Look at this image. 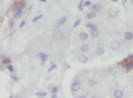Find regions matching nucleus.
Instances as JSON below:
<instances>
[{"instance_id": "obj_1", "label": "nucleus", "mask_w": 133, "mask_h": 98, "mask_svg": "<svg viewBox=\"0 0 133 98\" xmlns=\"http://www.w3.org/2000/svg\"><path fill=\"white\" fill-rule=\"evenodd\" d=\"M81 81H78V80H74L73 83H72V86H70V90L73 94H75L76 91H78L81 89Z\"/></svg>"}, {"instance_id": "obj_2", "label": "nucleus", "mask_w": 133, "mask_h": 98, "mask_svg": "<svg viewBox=\"0 0 133 98\" xmlns=\"http://www.w3.org/2000/svg\"><path fill=\"white\" fill-rule=\"evenodd\" d=\"M103 53H105V46H103V43L99 42L96 48V55L97 56H102Z\"/></svg>"}, {"instance_id": "obj_3", "label": "nucleus", "mask_w": 133, "mask_h": 98, "mask_svg": "<svg viewBox=\"0 0 133 98\" xmlns=\"http://www.w3.org/2000/svg\"><path fill=\"white\" fill-rule=\"evenodd\" d=\"M118 14H119V9L116 7H113L110 9H108V16L111 17V18H114V17H117Z\"/></svg>"}, {"instance_id": "obj_4", "label": "nucleus", "mask_w": 133, "mask_h": 98, "mask_svg": "<svg viewBox=\"0 0 133 98\" xmlns=\"http://www.w3.org/2000/svg\"><path fill=\"white\" fill-rule=\"evenodd\" d=\"M119 48H121V42H119V41H117V40H114V41L110 42V49H111V50L116 51V50H118Z\"/></svg>"}, {"instance_id": "obj_5", "label": "nucleus", "mask_w": 133, "mask_h": 98, "mask_svg": "<svg viewBox=\"0 0 133 98\" xmlns=\"http://www.w3.org/2000/svg\"><path fill=\"white\" fill-rule=\"evenodd\" d=\"M38 57H39L40 60H41V65H44L46 64V62H47V59H48V54L39 53L38 54Z\"/></svg>"}, {"instance_id": "obj_6", "label": "nucleus", "mask_w": 133, "mask_h": 98, "mask_svg": "<svg viewBox=\"0 0 133 98\" xmlns=\"http://www.w3.org/2000/svg\"><path fill=\"white\" fill-rule=\"evenodd\" d=\"M89 35L91 37L92 39H96L98 38V35H99V29H93V30H89Z\"/></svg>"}, {"instance_id": "obj_7", "label": "nucleus", "mask_w": 133, "mask_h": 98, "mask_svg": "<svg viewBox=\"0 0 133 98\" xmlns=\"http://www.w3.org/2000/svg\"><path fill=\"white\" fill-rule=\"evenodd\" d=\"M88 60H89V57L85 55L84 53H82L80 56H78V62L80 63H82V64H85V63H88Z\"/></svg>"}, {"instance_id": "obj_8", "label": "nucleus", "mask_w": 133, "mask_h": 98, "mask_svg": "<svg viewBox=\"0 0 133 98\" xmlns=\"http://www.w3.org/2000/svg\"><path fill=\"white\" fill-rule=\"evenodd\" d=\"M113 96L116 97V98H123V97H124V91H123L122 89H116V90L114 91Z\"/></svg>"}, {"instance_id": "obj_9", "label": "nucleus", "mask_w": 133, "mask_h": 98, "mask_svg": "<svg viewBox=\"0 0 133 98\" xmlns=\"http://www.w3.org/2000/svg\"><path fill=\"white\" fill-rule=\"evenodd\" d=\"M67 21H68V17H67V16H63V17H60V18L57 21V26H62V25H64Z\"/></svg>"}, {"instance_id": "obj_10", "label": "nucleus", "mask_w": 133, "mask_h": 98, "mask_svg": "<svg viewBox=\"0 0 133 98\" xmlns=\"http://www.w3.org/2000/svg\"><path fill=\"white\" fill-rule=\"evenodd\" d=\"M91 8H92L93 11H96V13H99V11L102 10V5H100V4L91 5Z\"/></svg>"}, {"instance_id": "obj_11", "label": "nucleus", "mask_w": 133, "mask_h": 98, "mask_svg": "<svg viewBox=\"0 0 133 98\" xmlns=\"http://www.w3.org/2000/svg\"><path fill=\"white\" fill-rule=\"evenodd\" d=\"M23 11L24 10H18V11H13V18L16 21V19L21 18L23 16Z\"/></svg>"}, {"instance_id": "obj_12", "label": "nucleus", "mask_w": 133, "mask_h": 98, "mask_svg": "<svg viewBox=\"0 0 133 98\" xmlns=\"http://www.w3.org/2000/svg\"><path fill=\"white\" fill-rule=\"evenodd\" d=\"M78 38L81 39L82 41H86V40L89 39V33H86V32H83V31H82V32H80V33H78Z\"/></svg>"}, {"instance_id": "obj_13", "label": "nucleus", "mask_w": 133, "mask_h": 98, "mask_svg": "<svg viewBox=\"0 0 133 98\" xmlns=\"http://www.w3.org/2000/svg\"><path fill=\"white\" fill-rule=\"evenodd\" d=\"M133 39V33L131 32V31H129V32H125V34H124V40L125 41H132Z\"/></svg>"}, {"instance_id": "obj_14", "label": "nucleus", "mask_w": 133, "mask_h": 98, "mask_svg": "<svg viewBox=\"0 0 133 98\" xmlns=\"http://www.w3.org/2000/svg\"><path fill=\"white\" fill-rule=\"evenodd\" d=\"M96 16H97L96 11L91 10L90 13H88V14L85 15V17H86V19H89V21H90V19H94V18H96Z\"/></svg>"}, {"instance_id": "obj_15", "label": "nucleus", "mask_w": 133, "mask_h": 98, "mask_svg": "<svg viewBox=\"0 0 133 98\" xmlns=\"http://www.w3.org/2000/svg\"><path fill=\"white\" fill-rule=\"evenodd\" d=\"M132 67H133V63H132V62H126L125 66H124V70H125V72H131V71H132Z\"/></svg>"}, {"instance_id": "obj_16", "label": "nucleus", "mask_w": 133, "mask_h": 98, "mask_svg": "<svg viewBox=\"0 0 133 98\" xmlns=\"http://www.w3.org/2000/svg\"><path fill=\"white\" fill-rule=\"evenodd\" d=\"M89 50H90V46L86 45V43H83V45L80 47V51H82V53H88Z\"/></svg>"}, {"instance_id": "obj_17", "label": "nucleus", "mask_w": 133, "mask_h": 98, "mask_svg": "<svg viewBox=\"0 0 133 98\" xmlns=\"http://www.w3.org/2000/svg\"><path fill=\"white\" fill-rule=\"evenodd\" d=\"M85 27L89 30H93V29H98V25L96 23H88V24H85Z\"/></svg>"}, {"instance_id": "obj_18", "label": "nucleus", "mask_w": 133, "mask_h": 98, "mask_svg": "<svg viewBox=\"0 0 133 98\" xmlns=\"http://www.w3.org/2000/svg\"><path fill=\"white\" fill-rule=\"evenodd\" d=\"M10 62H11V59L9 58V57H4L2 60H1V64L2 65H8V64H10Z\"/></svg>"}, {"instance_id": "obj_19", "label": "nucleus", "mask_w": 133, "mask_h": 98, "mask_svg": "<svg viewBox=\"0 0 133 98\" xmlns=\"http://www.w3.org/2000/svg\"><path fill=\"white\" fill-rule=\"evenodd\" d=\"M42 17H43V15H42V14H38V15L35 16V17H33V18H32V23H37V22H39V21H40V19L42 18Z\"/></svg>"}, {"instance_id": "obj_20", "label": "nucleus", "mask_w": 133, "mask_h": 98, "mask_svg": "<svg viewBox=\"0 0 133 98\" xmlns=\"http://www.w3.org/2000/svg\"><path fill=\"white\" fill-rule=\"evenodd\" d=\"M14 26H15V19L11 17V18L8 21V27L11 30V29H14Z\"/></svg>"}, {"instance_id": "obj_21", "label": "nucleus", "mask_w": 133, "mask_h": 98, "mask_svg": "<svg viewBox=\"0 0 133 98\" xmlns=\"http://www.w3.org/2000/svg\"><path fill=\"white\" fill-rule=\"evenodd\" d=\"M18 4H19V6H21V8H22L23 10L26 8V0H19Z\"/></svg>"}, {"instance_id": "obj_22", "label": "nucleus", "mask_w": 133, "mask_h": 98, "mask_svg": "<svg viewBox=\"0 0 133 98\" xmlns=\"http://www.w3.org/2000/svg\"><path fill=\"white\" fill-rule=\"evenodd\" d=\"M58 67L57 66V64H55V63H51V65H50V67L48 68V72H51V71H54V70H56V68Z\"/></svg>"}, {"instance_id": "obj_23", "label": "nucleus", "mask_w": 133, "mask_h": 98, "mask_svg": "<svg viewBox=\"0 0 133 98\" xmlns=\"http://www.w3.org/2000/svg\"><path fill=\"white\" fill-rule=\"evenodd\" d=\"M83 1H84V0H81V1H80V4H78V9L80 11H82L83 9H84V5H83Z\"/></svg>"}, {"instance_id": "obj_24", "label": "nucleus", "mask_w": 133, "mask_h": 98, "mask_svg": "<svg viewBox=\"0 0 133 98\" xmlns=\"http://www.w3.org/2000/svg\"><path fill=\"white\" fill-rule=\"evenodd\" d=\"M81 23H82V19H81V18H80V19H76V21H75V23H74L73 27H74V29H76V27H78V25L81 24Z\"/></svg>"}, {"instance_id": "obj_25", "label": "nucleus", "mask_w": 133, "mask_h": 98, "mask_svg": "<svg viewBox=\"0 0 133 98\" xmlns=\"http://www.w3.org/2000/svg\"><path fill=\"white\" fill-rule=\"evenodd\" d=\"M83 5H84V7H91L92 2L90 0H85V1H83Z\"/></svg>"}, {"instance_id": "obj_26", "label": "nucleus", "mask_w": 133, "mask_h": 98, "mask_svg": "<svg viewBox=\"0 0 133 98\" xmlns=\"http://www.w3.org/2000/svg\"><path fill=\"white\" fill-rule=\"evenodd\" d=\"M35 96H38V97H46L47 96V92H35Z\"/></svg>"}, {"instance_id": "obj_27", "label": "nucleus", "mask_w": 133, "mask_h": 98, "mask_svg": "<svg viewBox=\"0 0 133 98\" xmlns=\"http://www.w3.org/2000/svg\"><path fill=\"white\" fill-rule=\"evenodd\" d=\"M6 66H7V70H8L9 72H10V73H13V72L15 71V70H14V66H13V65L8 64V65H6Z\"/></svg>"}, {"instance_id": "obj_28", "label": "nucleus", "mask_w": 133, "mask_h": 98, "mask_svg": "<svg viewBox=\"0 0 133 98\" xmlns=\"http://www.w3.org/2000/svg\"><path fill=\"white\" fill-rule=\"evenodd\" d=\"M57 92H58V87L51 88V94H57Z\"/></svg>"}, {"instance_id": "obj_29", "label": "nucleus", "mask_w": 133, "mask_h": 98, "mask_svg": "<svg viewBox=\"0 0 133 98\" xmlns=\"http://www.w3.org/2000/svg\"><path fill=\"white\" fill-rule=\"evenodd\" d=\"M25 25H26V21H23V22L19 24V27H24Z\"/></svg>"}, {"instance_id": "obj_30", "label": "nucleus", "mask_w": 133, "mask_h": 98, "mask_svg": "<svg viewBox=\"0 0 133 98\" xmlns=\"http://www.w3.org/2000/svg\"><path fill=\"white\" fill-rule=\"evenodd\" d=\"M11 79L14 80V81H16V82L18 81V78H17V76H16V75H11Z\"/></svg>"}, {"instance_id": "obj_31", "label": "nucleus", "mask_w": 133, "mask_h": 98, "mask_svg": "<svg viewBox=\"0 0 133 98\" xmlns=\"http://www.w3.org/2000/svg\"><path fill=\"white\" fill-rule=\"evenodd\" d=\"M88 83H89V86H94V81L93 80H90Z\"/></svg>"}, {"instance_id": "obj_32", "label": "nucleus", "mask_w": 133, "mask_h": 98, "mask_svg": "<svg viewBox=\"0 0 133 98\" xmlns=\"http://www.w3.org/2000/svg\"><path fill=\"white\" fill-rule=\"evenodd\" d=\"M126 2H127V0H122V5H123V6H124Z\"/></svg>"}, {"instance_id": "obj_33", "label": "nucleus", "mask_w": 133, "mask_h": 98, "mask_svg": "<svg viewBox=\"0 0 133 98\" xmlns=\"http://www.w3.org/2000/svg\"><path fill=\"white\" fill-rule=\"evenodd\" d=\"M51 97L52 98H57V94H51Z\"/></svg>"}, {"instance_id": "obj_34", "label": "nucleus", "mask_w": 133, "mask_h": 98, "mask_svg": "<svg viewBox=\"0 0 133 98\" xmlns=\"http://www.w3.org/2000/svg\"><path fill=\"white\" fill-rule=\"evenodd\" d=\"M110 1H113V2H116V4H117V0H110Z\"/></svg>"}, {"instance_id": "obj_35", "label": "nucleus", "mask_w": 133, "mask_h": 98, "mask_svg": "<svg viewBox=\"0 0 133 98\" xmlns=\"http://www.w3.org/2000/svg\"><path fill=\"white\" fill-rule=\"evenodd\" d=\"M41 2H46V1H47V0H40Z\"/></svg>"}, {"instance_id": "obj_36", "label": "nucleus", "mask_w": 133, "mask_h": 98, "mask_svg": "<svg viewBox=\"0 0 133 98\" xmlns=\"http://www.w3.org/2000/svg\"><path fill=\"white\" fill-rule=\"evenodd\" d=\"M57 1H60V0H57Z\"/></svg>"}]
</instances>
